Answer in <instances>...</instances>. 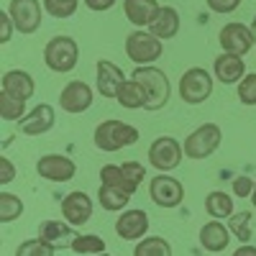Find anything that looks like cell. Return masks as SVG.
I'll list each match as a JSON object with an SVG mask.
<instances>
[{
	"instance_id": "obj_1",
	"label": "cell",
	"mask_w": 256,
	"mask_h": 256,
	"mask_svg": "<svg viewBox=\"0 0 256 256\" xmlns=\"http://www.w3.org/2000/svg\"><path fill=\"white\" fill-rule=\"evenodd\" d=\"M131 77L138 80L146 90V108L144 110H162L169 102L172 88H169V80L159 67H154V64H136Z\"/></svg>"
},
{
	"instance_id": "obj_2",
	"label": "cell",
	"mask_w": 256,
	"mask_h": 256,
	"mask_svg": "<svg viewBox=\"0 0 256 256\" xmlns=\"http://www.w3.org/2000/svg\"><path fill=\"white\" fill-rule=\"evenodd\" d=\"M92 138H95V146L100 148V152L116 154V152H120V148L134 146L138 141V128H134L131 123H123V120L110 118V120L98 123Z\"/></svg>"
},
{
	"instance_id": "obj_3",
	"label": "cell",
	"mask_w": 256,
	"mask_h": 256,
	"mask_svg": "<svg viewBox=\"0 0 256 256\" xmlns=\"http://www.w3.org/2000/svg\"><path fill=\"white\" fill-rule=\"evenodd\" d=\"M77 62H80V46L72 36H54L44 46V64L56 74L72 72Z\"/></svg>"
},
{
	"instance_id": "obj_4",
	"label": "cell",
	"mask_w": 256,
	"mask_h": 256,
	"mask_svg": "<svg viewBox=\"0 0 256 256\" xmlns=\"http://www.w3.org/2000/svg\"><path fill=\"white\" fill-rule=\"evenodd\" d=\"M146 177V166L141 162H123V164H105L100 169V180L105 184H113L126 190L128 195H136V190L141 187Z\"/></svg>"
},
{
	"instance_id": "obj_5",
	"label": "cell",
	"mask_w": 256,
	"mask_h": 256,
	"mask_svg": "<svg viewBox=\"0 0 256 256\" xmlns=\"http://www.w3.org/2000/svg\"><path fill=\"white\" fill-rule=\"evenodd\" d=\"M220 138H223L220 126H216V123H202V126H198L195 131L184 138V156H187V159H195V162L208 159V156H212V154L218 152Z\"/></svg>"
},
{
	"instance_id": "obj_6",
	"label": "cell",
	"mask_w": 256,
	"mask_h": 256,
	"mask_svg": "<svg viewBox=\"0 0 256 256\" xmlns=\"http://www.w3.org/2000/svg\"><path fill=\"white\" fill-rule=\"evenodd\" d=\"M164 52L162 38L146 28H136L126 36V54L136 64H154Z\"/></svg>"
},
{
	"instance_id": "obj_7",
	"label": "cell",
	"mask_w": 256,
	"mask_h": 256,
	"mask_svg": "<svg viewBox=\"0 0 256 256\" xmlns=\"http://www.w3.org/2000/svg\"><path fill=\"white\" fill-rule=\"evenodd\" d=\"M212 95V74L202 67H190L180 77V98L187 105H200Z\"/></svg>"
},
{
	"instance_id": "obj_8",
	"label": "cell",
	"mask_w": 256,
	"mask_h": 256,
	"mask_svg": "<svg viewBox=\"0 0 256 256\" xmlns=\"http://www.w3.org/2000/svg\"><path fill=\"white\" fill-rule=\"evenodd\" d=\"M182 156H184V146L172 136H159L148 146V162L159 172H172V169H177L182 164Z\"/></svg>"
},
{
	"instance_id": "obj_9",
	"label": "cell",
	"mask_w": 256,
	"mask_h": 256,
	"mask_svg": "<svg viewBox=\"0 0 256 256\" xmlns=\"http://www.w3.org/2000/svg\"><path fill=\"white\" fill-rule=\"evenodd\" d=\"M148 198L159 208H177L184 200V184L177 177H169L166 172H159L148 182Z\"/></svg>"
},
{
	"instance_id": "obj_10",
	"label": "cell",
	"mask_w": 256,
	"mask_h": 256,
	"mask_svg": "<svg viewBox=\"0 0 256 256\" xmlns=\"http://www.w3.org/2000/svg\"><path fill=\"white\" fill-rule=\"evenodd\" d=\"M41 8L44 3H38V0H10L8 13L16 24V31L24 36H34L41 28Z\"/></svg>"
},
{
	"instance_id": "obj_11",
	"label": "cell",
	"mask_w": 256,
	"mask_h": 256,
	"mask_svg": "<svg viewBox=\"0 0 256 256\" xmlns=\"http://www.w3.org/2000/svg\"><path fill=\"white\" fill-rule=\"evenodd\" d=\"M220 49L228 52V54H238V56H246L254 44H256V34L251 31V26H244L238 20H233V24H226L220 28Z\"/></svg>"
},
{
	"instance_id": "obj_12",
	"label": "cell",
	"mask_w": 256,
	"mask_h": 256,
	"mask_svg": "<svg viewBox=\"0 0 256 256\" xmlns=\"http://www.w3.org/2000/svg\"><path fill=\"white\" fill-rule=\"evenodd\" d=\"M36 172L49 182H70L77 174V164L64 154H44L36 162Z\"/></svg>"
},
{
	"instance_id": "obj_13",
	"label": "cell",
	"mask_w": 256,
	"mask_h": 256,
	"mask_svg": "<svg viewBox=\"0 0 256 256\" xmlns=\"http://www.w3.org/2000/svg\"><path fill=\"white\" fill-rule=\"evenodd\" d=\"M59 105H62L64 113H72V116L84 113L92 105V88L88 82H82V80L67 82L62 88V92H59Z\"/></svg>"
},
{
	"instance_id": "obj_14",
	"label": "cell",
	"mask_w": 256,
	"mask_h": 256,
	"mask_svg": "<svg viewBox=\"0 0 256 256\" xmlns=\"http://www.w3.org/2000/svg\"><path fill=\"white\" fill-rule=\"evenodd\" d=\"M54 123H56L54 108L49 102H41L18 120V128H20V134H26V136H44L54 128Z\"/></svg>"
},
{
	"instance_id": "obj_15",
	"label": "cell",
	"mask_w": 256,
	"mask_h": 256,
	"mask_svg": "<svg viewBox=\"0 0 256 256\" xmlns=\"http://www.w3.org/2000/svg\"><path fill=\"white\" fill-rule=\"evenodd\" d=\"M62 216L72 226H84L92 218V200L82 190H74L67 198H62Z\"/></svg>"
},
{
	"instance_id": "obj_16",
	"label": "cell",
	"mask_w": 256,
	"mask_h": 256,
	"mask_svg": "<svg viewBox=\"0 0 256 256\" xmlns=\"http://www.w3.org/2000/svg\"><path fill=\"white\" fill-rule=\"evenodd\" d=\"M148 230V216L144 210H123L116 220V233L123 241H138Z\"/></svg>"
},
{
	"instance_id": "obj_17",
	"label": "cell",
	"mask_w": 256,
	"mask_h": 256,
	"mask_svg": "<svg viewBox=\"0 0 256 256\" xmlns=\"http://www.w3.org/2000/svg\"><path fill=\"white\" fill-rule=\"evenodd\" d=\"M95 72H98V92L102 95V98H116V92H118V88L126 82V74H123V70L118 67V64H113V62H108V59H100L98 64H95Z\"/></svg>"
},
{
	"instance_id": "obj_18",
	"label": "cell",
	"mask_w": 256,
	"mask_h": 256,
	"mask_svg": "<svg viewBox=\"0 0 256 256\" xmlns=\"http://www.w3.org/2000/svg\"><path fill=\"white\" fill-rule=\"evenodd\" d=\"M212 72H216V77H218L223 84H238V82L244 80V74H246L244 56L223 52L220 56H216V64H212Z\"/></svg>"
},
{
	"instance_id": "obj_19",
	"label": "cell",
	"mask_w": 256,
	"mask_h": 256,
	"mask_svg": "<svg viewBox=\"0 0 256 256\" xmlns=\"http://www.w3.org/2000/svg\"><path fill=\"white\" fill-rule=\"evenodd\" d=\"M230 244V228H226L220 223V218H212L210 223H205L200 228V246L210 254H220L226 251Z\"/></svg>"
},
{
	"instance_id": "obj_20",
	"label": "cell",
	"mask_w": 256,
	"mask_h": 256,
	"mask_svg": "<svg viewBox=\"0 0 256 256\" xmlns=\"http://www.w3.org/2000/svg\"><path fill=\"white\" fill-rule=\"evenodd\" d=\"M148 31H152L154 36H159L162 41L174 38L180 34V13H177V8L159 6L156 16L152 18V24H148Z\"/></svg>"
},
{
	"instance_id": "obj_21",
	"label": "cell",
	"mask_w": 256,
	"mask_h": 256,
	"mask_svg": "<svg viewBox=\"0 0 256 256\" xmlns=\"http://www.w3.org/2000/svg\"><path fill=\"white\" fill-rule=\"evenodd\" d=\"M156 10H159L156 0H123V13L136 28H148Z\"/></svg>"
},
{
	"instance_id": "obj_22",
	"label": "cell",
	"mask_w": 256,
	"mask_h": 256,
	"mask_svg": "<svg viewBox=\"0 0 256 256\" xmlns=\"http://www.w3.org/2000/svg\"><path fill=\"white\" fill-rule=\"evenodd\" d=\"M3 90L16 95V98H20V100H28L36 92V82H34V77L26 70H8L3 74Z\"/></svg>"
},
{
	"instance_id": "obj_23",
	"label": "cell",
	"mask_w": 256,
	"mask_h": 256,
	"mask_svg": "<svg viewBox=\"0 0 256 256\" xmlns=\"http://www.w3.org/2000/svg\"><path fill=\"white\" fill-rule=\"evenodd\" d=\"M116 100H118V105H123V108H128V110H138V108H146V90H144V84L138 80L128 77L118 88Z\"/></svg>"
},
{
	"instance_id": "obj_24",
	"label": "cell",
	"mask_w": 256,
	"mask_h": 256,
	"mask_svg": "<svg viewBox=\"0 0 256 256\" xmlns=\"http://www.w3.org/2000/svg\"><path fill=\"white\" fill-rule=\"evenodd\" d=\"M134 195H128L126 190L120 187H113V184H100L98 190V202L102 205V210H108V212H118V210H126V205L131 202Z\"/></svg>"
},
{
	"instance_id": "obj_25",
	"label": "cell",
	"mask_w": 256,
	"mask_h": 256,
	"mask_svg": "<svg viewBox=\"0 0 256 256\" xmlns=\"http://www.w3.org/2000/svg\"><path fill=\"white\" fill-rule=\"evenodd\" d=\"M38 236L46 238L49 244H54L59 248V244H72L74 233H72V223H62V220H41L38 226Z\"/></svg>"
},
{
	"instance_id": "obj_26",
	"label": "cell",
	"mask_w": 256,
	"mask_h": 256,
	"mask_svg": "<svg viewBox=\"0 0 256 256\" xmlns=\"http://www.w3.org/2000/svg\"><path fill=\"white\" fill-rule=\"evenodd\" d=\"M205 212H208L210 218L228 220L233 216V200H230V195H226L223 190L208 192V198H205Z\"/></svg>"
},
{
	"instance_id": "obj_27",
	"label": "cell",
	"mask_w": 256,
	"mask_h": 256,
	"mask_svg": "<svg viewBox=\"0 0 256 256\" xmlns=\"http://www.w3.org/2000/svg\"><path fill=\"white\" fill-rule=\"evenodd\" d=\"M134 254L136 256H169L172 254V244L162 236H144V241L141 238L136 241Z\"/></svg>"
},
{
	"instance_id": "obj_28",
	"label": "cell",
	"mask_w": 256,
	"mask_h": 256,
	"mask_svg": "<svg viewBox=\"0 0 256 256\" xmlns=\"http://www.w3.org/2000/svg\"><path fill=\"white\" fill-rule=\"evenodd\" d=\"M26 116V100H20L10 92H0V118L3 120H20Z\"/></svg>"
},
{
	"instance_id": "obj_29",
	"label": "cell",
	"mask_w": 256,
	"mask_h": 256,
	"mask_svg": "<svg viewBox=\"0 0 256 256\" xmlns=\"http://www.w3.org/2000/svg\"><path fill=\"white\" fill-rule=\"evenodd\" d=\"M70 248L74 254H102L108 246H105V241L100 236H95V233H80V236L72 238Z\"/></svg>"
},
{
	"instance_id": "obj_30",
	"label": "cell",
	"mask_w": 256,
	"mask_h": 256,
	"mask_svg": "<svg viewBox=\"0 0 256 256\" xmlns=\"http://www.w3.org/2000/svg\"><path fill=\"white\" fill-rule=\"evenodd\" d=\"M24 212V202L13 192H0V223H13Z\"/></svg>"
},
{
	"instance_id": "obj_31",
	"label": "cell",
	"mask_w": 256,
	"mask_h": 256,
	"mask_svg": "<svg viewBox=\"0 0 256 256\" xmlns=\"http://www.w3.org/2000/svg\"><path fill=\"white\" fill-rule=\"evenodd\" d=\"M59 248L54 244H49L46 238H31V241H24L18 248H16V256H54Z\"/></svg>"
},
{
	"instance_id": "obj_32",
	"label": "cell",
	"mask_w": 256,
	"mask_h": 256,
	"mask_svg": "<svg viewBox=\"0 0 256 256\" xmlns=\"http://www.w3.org/2000/svg\"><path fill=\"white\" fill-rule=\"evenodd\" d=\"M228 228L241 244L251 241V212H233L228 218Z\"/></svg>"
},
{
	"instance_id": "obj_33",
	"label": "cell",
	"mask_w": 256,
	"mask_h": 256,
	"mask_svg": "<svg viewBox=\"0 0 256 256\" xmlns=\"http://www.w3.org/2000/svg\"><path fill=\"white\" fill-rule=\"evenodd\" d=\"M44 3V10L54 18H70L77 13L80 0H41Z\"/></svg>"
},
{
	"instance_id": "obj_34",
	"label": "cell",
	"mask_w": 256,
	"mask_h": 256,
	"mask_svg": "<svg viewBox=\"0 0 256 256\" xmlns=\"http://www.w3.org/2000/svg\"><path fill=\"white\" fill-rule=\"evenodd\" d=\"M238 100L244 105H256V72L244 74V80L238 82Z\"/></svg>"
},
{
	"instance_id": "obj_35",
	"label": "cell",
	"mask_w": 256,
	"mask_h": 256,
	"mask_svg": "<svg viewBox=\"0 0 256 256\" xmlns=\"http://www.w3.org/2000/svg\"><path fill=\"white\" fill-rule=\"evenodd\" d=\"M205 3H208V8H210L212 13L228 16V13H233V10L241 6V0H205Z\"/></svg>"
},
{
	"instance_id": "obj_36",
	"label": "cell",
	"mask_w": 256,
	"mask_h": 256,
	"mask_svg": "<svg viewBox=\"0 0 256 256\" xmlns=\"http://www.w3.org/2000/svg\"><path fill=\"white\" fill-rule=\"evenodd\" d=\"M13 31H16V24L8 10L0 13V44H8V41L13 38Z\"/></svg>"
},
{
	"instance_id": "obj_37",
	"label": "cell",
	"mask_w": 256,
	"mask_h": 256,
	"mask_svg": "<svg viewBox=\"0 0 256 256\" xmlns=\"http://www.w3.org/2000/svg\"><path fill=\"white\" fill-rule=\"evenodd\" d=\"M254 184H256V180H251V177H236L233 180V195L236 198H251Z\"/></svg>"
},
{
	"instance_id": "obj_38",
	"label": "cell",
	"mask_w": 256,
	"mask_h": 256,
	"mask_svg": "<svg viewBox=\"0 0 256 256\" xmlns=\"http://www.w3.org/2000/svg\"><path fill=\"white\" fill-rule=\"evenodd\" d=\"M16 180V166L8 156H0V184H10Z\"/></svg>"
},
{
	"instance_id": "obj_39",
	"label": "cell",
	"mask_w": 256,
	"mask_h": 256,
	"mask_svg": "<svg viewBox=\"0 0 256 256\" xmlns=\"http://www.w3.org/2000/svg\"><path fill=\"white\" fill-rule=\"evenodd\" d=\"M116 3H118V0H84V6H88L90 10H95V13L110 10V8H113Z\"/></svg>"
},
{
	"instance_id": "obj_40",
	"label": "cell",
	"mask_w": 256,
	"mask_h": 256,
	"mask_svg": "<svg viewBox=\"0 0 256 256\" xmlns=\"http://www.w3.org/2000/svg\"><path fill=\"white\" fill-rule=\"evenodd\" d=\"M256 256V246H251V244H241L238 248H236V256Z\"/></svg>"
},
{
	"instance_id": "obj_41",
	"label": "cell",
	"mask_w": 256,
	"mask_h": 256,
	"mask_svg": "<svg viewBox=\"0 0 256 256\" xmlns=\"http://www.w3.org/2000/svg\"><path fill=\"white\" fill-rule=\"evenodd\" d=\"M251 202H254V208H256V184H254V192H251Z\"/></svg>"
},
{
	"instance_id": "obj_42",
	"label": "cell",
	"mask_w": 256,
	"mask_h": 256,
	"mask_svg": "<svg viewBox=\"0 0 256 256\" xmlns=\"http://www.w3.org/2000/svg\"><path fill=\"white\" fill-rule=\"evenodd\" d=\"M251 31L256 34V16H254V20H251Z\"/></svg>"
}]
</instances>
